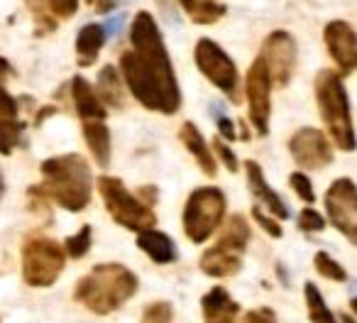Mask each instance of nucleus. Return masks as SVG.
Segmentation results:
<instances>
[{
	"label": "nucleus",
	"mask_w": 357,
	"mask_h": 323,
	"mask_svg": "<svg viewBox=\"0 0 357 323\" xmlns=\"http://www.w3.org/2000/svg\"><path fill=\"white\" fill-rule=\"evenodd\" d=\"M211 113H213V120H215V125H218V133L223 135L225 140H235V137H238V133H235L233 120H230L228 115H225L223 110L218 108V103L211 105Z\"/></svg>",
	"instance_id": "36"
},
{
	"label": "nucleus",
	"mask_w": 357,
	"mask_h": 323,
	"mask_svg": "<svg viewBox=\"0 0 357 323\" xmlns=\"http://www.w3.org/2000/svg\"><path fill=\"white\" fill-rule=\"evenodd\" d=\"M125 25V15H115V17H110L108 22H105V37H113V35H118L120 32V27Z\"/></svg>",
	"instance_id": "40"
},
{
	"label": "nucleus",
	"mask_w": 357,
	"mask_h": 323,
	"mask_svg": "<svg viewBox=\"0 0 357 323\" xmlns=\"http://www.w3.org/2000/svg\"><path fill=\"white\" fill-rule=\"evenodd\" d=\"M132 50L120 54V76L139 105L154 113L174 115L181 108V89L157 22L139 10L130 27Z\"/></svg>",
	"instance_id": "1"
},
{
	"label": "nucleus",
	"mask_w": 357,
	"mask_h": 323,
	"mask_svg": "<svg viewBox=\"0 0 357 323\" xmlns=\"http://www.w3.org/2000/svg\"><path fill=\"white\" fill-rule=\"evenodd\" d=\"M178 137H181L184 147L189 149L191 154H194L196 165H199L201 170L206 172V174H208V176L218 174V165H215L213 152L208 149V144H206L204 135L199 133V128H196L194 123H184V125H181V130H178Z\"/></svg>",
	"instance_id": "18"
},
{
	"label": "nucleus",
	"mask_w": 357,
	"mask_h": 323,
	"mask_svg": "<svg viewBox=\"0 0 357 323\" xmlns=\"http://www.w3.org/2000/svg\"><path fill=\"white\" fill-rule=\"evenodd\" d=\"M298 228H301L303 233H318V230L326 228V218H323L318 211L303 209L301 216H298Z\"/></svg>",
	"instance_id": "33"
},
{
	"label": "nucleus",
	"mask_w": 357,
	"mask_h": 323,
	"mask_svg": "<svg viewBox=\"0 0 357 323\" xmlns=\"http://www.w3.org/2000/svg\"><path fill=\"white\" fill-rule=\"evenodd\" d=\"M316 89V103L323 123H326L328 135L342 152L357 149V135L350 115V100L342 84V76L333 69H321L313 81Z\"/></svg>",
	"instance_id": "4"
},
{
	"label": "nucleus",
	"mask_w": 357,
	"mask_h": 323,
	"mask_svg": "<svg viewBox=\"0 0 357 323\" xmlns=\"http://www.w3.org/2000/svg\"><path fill=\"white\" fill-rule=\"evenodd\" d=\"M25 6L32 10L35 15V35L42 37L47 32H54L56 30V20L52 17V13L47 10V0H25Z\"/></svg>",
	"instance_id": "28"
},
{
	"label": "nucleus",
	"mask_w": 357,
	"mask_h": 323,
	"mask_svg": "<svg viewBox=\"0 0 357 323\" xmlns=\"http://www.w3.org/2000/svg\"><path fill=\"white\" fill-rule=\"evenodd\" d=\"M137 292V277L125 264H96L74 289V299L89 311L105 316L123 306Z\"/></svg>",
	"instance_id": "3"
},
{
	"label": "nucleus",
	"mask_w": 357,
	"mask_h": 323,
	"mask_svg": "<svg viewBox=\"0 0 357 323\" xmlns=\"http://www.w3.org/2000/svg\"><path fill=\"white\" fill-rule=\"evenodd\" d=\"M105 30L103 25H84L79 30V37H76V54H79V66H93L96 59H98L100 47L105 45Z\"/></svg>",
	"instance_id": "20"
},
{
	"label": "nucleus",
	"mask_w": 357,
	"mask_h": 323,
	"mask_svg": "<svg viewBox=\"0 0 357 323\" xmlns=\"http://www.w3.org/2000/svg\"><path fill=\"white\" fill-rule=\"evenodd\" d=\"M225 194L215 186H201L184 206V233L191 243H204L218 230L225 216Z\"/></svg>",
	"instance_id": "7"
},
{
	"label": "nucleus",
	"mask_w": 357,
	"mask_h": 323,
	"mask_svg": "<svg viewBox=\"0 0 357 323\" xmlns=\"http://www.w3.org/2000/svg\"><path fill=\"white\" fill-rule=\"evenodd\" d=\"M289 184H291V189L296 191L298 199H303L306 204H313V201H316L313 184H311V179H308L306 174H301V172H294V174L289 176Z\"/></svg>",
	"instance_id": "32"
},
{
	"label": "nucleus",
	"mask_w": 357,
	"mask_h": 323,
	"mask_svg": "<svg viewBox=\"0 0 357 323\" xmlns=\"http://www.w3.org/2000/svg\"><path fill=\"white\" fill-rule=\"evenodd\" d=\"M13 74V66L0 57V120H13L17 115V100L6 91V79H10Z\"/></svg>",
	"instance_id": "26"
},
{
	"label": "nucleus",
	"mask_w": 357,
	"mask_h": 323,
	"mask_svg": "<svg viewBox=\"0 0 357 323\" xmlns=\"http://www.w3.org/2000/svg\"><path fill=\"white\" fill-rule=\"evenodd\" d=\"M326 213L331 218V223L350 240L352 245H357V186L352 179L342 176L335 179L326 191Z\"/></svg>",
	"instance_id": "9"
},
{
	"label": "nucleus",
	"mask_w": 357,
	"mask_h": 323,
	"mask_svg": "<svg viewBox=\"0 0 357 323\" xmlns=\"http://www.w3.org/2000/svg\"><path fill=\"white\" fill-rule=\"evenodd\" d=\"M194 59L199 71L215 86L218 91H223L225 96H230L233 103H240L238 96V84H240V74L235 61L228 57V52L220 45H215L213 40L204 37V40L196 42L194 50Z\"/></svg>",
	"instance_id": "8"
},
{
	"label": "nucleus",
	"mask_w": 357,
	"mask_h": 323,
	"mask_svg": "<svg viewBox=\"0 0 357 323\" xmlns=\"http://www.w3.org/2000/svg\"><path fill=\"white\" fill-rule=\"evenodd\" d=\"M289 152L301 170L316 172L333 162V147L328 137L316 128H301L289 140Z\"/></svg>",
	"instance_id": "12"
},
{
	"label": "nucleus",
	"mask_w": 357,
	"mask_h": 323,
	"mask_svg": "<svg viewBox=\"0 0 357 323\" xmlns=\"http://www.w3.org/2000/svg\"><path fill=\"white\" fill-rule=\"evenodd\" d=\"M172 303L169 301H157L152 306L144 308L142 313V323H172Z\"/></svg>",
	"instance_id": "31"
},
{
	"label": "nucleus",
	"mask_w": 357,
	"mask_h": 323,
	"mask_svg": "<svg viewBox=\"0 0 357 323\" xmlns=\"http://www.w3.org/2000/svg\"><path fill=\"white\" fill-rule=\"evenodd\" d=\"M22 130H25V125L20 120H0V154H6V157L13 154V149L17 147L22 137Z\"/></svg>",
	"instance_id": "27"
},
{
	"label": "nucleus",
	"mask_w": 357,
	"mask_h": 323,
	"mask_svg": "<svg viewBox=\"0 0 357 323\" xmlns=\"http://www.w3.org/2000/svg\"><path fill=\"white\" fill-rule=\"evenodd\" d=\"M98 191L103 196V204L108 209L110 218L118 225L135 230V233H144V230L154 228V223H157L154 211L144 201H139L135 194H130L120 179L103 174L98 179Z\"/></svg>",
	"instance_id": "5"
},
{
	"label": "nucleus",
	"mask_w": 357,
	"mask_h": 323,
	"mask_svg": "<svg viewBox=\"0 0 357 323\" xmlns=\"http://www.w3.org/2000/svg\"><path fill=\"white\" fill-rule=\"evenodd\" d=\"M303 294H306V306H308V318H311V323H337L335 313H333L331 308H328V303L323 301L316 284L306 282Z\"/></svg>",
	"instance_id": "25"
},
{
	"label": "nucleus",
	"mask_w": 357,
	"mask_h": 323,
	"mask_svg": "<svg viewBox=\"0 0 357 323\" xmlns=\"http://www.w3.org/2000/svg\"><path fill=\"white\" fill-rule=\"evenodd\" d=\"M89 6H96V10L98 13H108L110 8L115 6V0H86Z\"/></svg>",
	"instance_id": "41"
},
{
	"label": "nucleus",
	"mask_w": 357,
	"mask_h": 323,
	"mask_svg": "<svg viewBox=\"0 0 357 323\" xmlns=\"http://www.w3.org/2000/svg\"><path fill=\"white\" fill-rule=\"evenodd\" d=\"M245 96L250 103V120L259 135H269V113H272V79L264 61L255 59L245 76Z\"/></svg>",
	"instance_id": "10"
},
{
	"label": "nucleus",
	"mask_w": 357,
	"mask_h": 323,
	"mask_svg": "<svg viewBox=\"0 0 357 323\" xmlns=\"http://www.w3.org/2000/svg\"><path fill=\"white\" fill-rule=\"evenodd\" d=\"M213 152L218 154V159H220V162H223V167L230 172V174H238V172H240V162H238V157H235V152H233V149H230L228 144H225L220 137L213 142Z\"/></svg>",
	"instance_id": "34"
},
{
	"label": "nucleus",
	"mask_w": 357,
	"mask_h": 323,
	"mask_svg": "<svg viewBox=\"0 0 357 323\" xmlns=\"http://www.w3.org/2000/svg\"><path fill=\"white\" fill-rule=\"evenodd\" d=\"M340 318H342V323H355L352 321V316H347V313H340Z\"/></svg>",
	"instance_id": "44"
},
{
	"label": "nucleus",
	"mask_w": 357,
	"mask_h": 323,
	"mask_svg": "<svg viewBox=\"0 0 357 323\" xmlns=\"http://www.w3.org/2000/svg\"><path fill=\"white\" fill-rule=\"evenodd\" d=\"M199 264L208 277H233V274H238L240 267H243V257L230 253V250L220 248V245H213V248H208L201 255Z\"/></svg>",
	"instance_id": "19"
},
{
	"label": "nucleus",
	"mask_w": 357,
	"mask_h": 323,
	"mask_svg": "<svg viewBox=\"0 0 357 323\" xmlns=\"http://www.w3.org/2000/svg\"><path fill=\"white\" fill-rule=\"evenodd\" d=\"M84 140L93 154L96 165L105 170L110 165V130L105 128V123H100V120L84 123Z\"/></svg>",
	"instance_id": "22"
},
{
	"label": "nucleus",
	"mask_w": 357,
	"mask_h": 323,
	"mask_svg": "<svg viewBox=\"0 0 357 323\" xmlns=\"http://www.w3.org/2000/svg\"><path fill=\"white\" fill-rule=\"evenodd\" d=\"M154 3H157L159 13L167 17V22L176 25V0H154Z\"/></svg>",
	"instance_id": "39"
},
{
	"label": "nucleus",
	"mask_w": 357,
	"mask_h": 323,
	"mask_svg": "<svg viewBox=\"0 0 357 323\" xmlns=\"http://www.w3.org/2000/svg\"><path fill=\"white\" fill-rule=\"evenodd\" d=\"M250 235L252 233H250L248 220H245L243 216H230L228 223H225V228H223V233H220L218 245L225 250H230V253H235V255H243L245 248H248V243H250Z\"/></svg>",
	"instance_id": "23"
},
{
	"label": "nucleus",
	"mask_w": 357,
	"mask_h": 323,
	"mask_svg": "<svg viewBox=\"0 0 357 323\" xmlns=\"http://www.w3.org/2000/svg\"><path fill=\"white\" fill-rule=\"evenodd\" d=\"M137 248L157 264H172V262H176V257H178L174 240L169 238L167 233H159V230H154V228L137 235Z\"/></svg>",
	"instance_id": "17"
},
{
	"label": "nucleus",
	"mask_w": 357,
	"mask_h": 323,
	"mask_svg": "<svg viewBox=\"0 0 357 323\" xmlns=\"http://www.w3.org/2000/svg\"><path fill=\"white\" fill-rule=\"evenodd\" d=\"M137 194L142 196V199L147 196V206H149V209H152V204L157 201V189H154V186H142V189H139Z\"/></svg>",
	"instance_id": "42"
},
{
	"label": "nucleus",
	"mask_w": 357,
	"mask_h": 323,
	"mask_svg": "<svg viewBox=\"0 0 357 323\" xmlns=\"http://www.w3.org/2000/svg\"><path fill=\"white\" fill-rule=\"evenodd\" d=\"M201 311H204V323H235L240 306L223 287H213L201 299Z\"/></svg>",
	"instance_id": "15"
},
{
	"label": "nucleus",
	"mask_w": 357,
	"mask_h": 323,
	"mask_svg": "<svg viewBox=\"0 0 357 323\" xmlns=\"http://www.w3.org/2000/svg\"><path fill=\"white\" fill-rule=\"evenodd\" d=\"M178 6L196 25H213L225 15V6L218 0H178Z\"/></svg>",
	"instance_id": "24"
},
{
	"label": "nucleus",
	"mask_w": 357,
	"mask_h": 323,
	"mask_svg": "<svg viewBox=\"0 0 357 323\" xmlns=\"http://www.w3.org/2000/svg\"><path fill=\"white\" fill-rule=\"evenodd\" d=\"M243 323H277V313L269 306L252 308V311H248L243 316Z\"/></svg>",
	"instance_id": "38"
},
{
	"label": "nucleus",
	"mask_w": 357,
	"mask_h": 323,
	"mask_svg": "<svg viewBox=\"0 0 357 323\" xmlns=\"http://www.w3.org/2000/svg\"><path fill=\"white\" fill-rule=\"evenodd\" d=\"M252 216H255V220L259 223V228L267 230L272 238H282V223H279V220H274L272 216L262 213V209H259V206H255V209H252Z\"/></svg>",
	"instance_id": "37"
},
{
	"label": "nucleus",
	"mask_w": 357,
	"mask_h": 323,
	"mask_svg": "<svg viewBox=\"0 0 357 323\" xmlns=\"http://www.w3.org/2000/svg\"><path fill=\"white\" fill-rule=\"evenodd\" d=\"M3 191H6V179H3V170H0V199H3Z\"/></svg>",
	"instance_id": "43"
},
{
	"label": "nucleus",
	"mask_w": 357,
	"mask_h": 323,
	"mask_svg": "<svg viewBox=\"0 0 357 323\" xmlns=\"http://www.w3.org/2000/svg\"><path fill=\"white\" fill-rule=\"evenodd\" d=\"M66 253L56 240L30 235L22 245V277L30 287H50L59 279Z\"/></svg>",
	"instance_id": "6"
},
{
	"label": "nucleus",
	"mask_w": 357,
	"mask_h": 323,
	"mask_svg": "<svg viewBox=\"0 0 357 323\" xmlns=\"http://www.w3.org/2000/svg\"><path fill=\"white\" fill-rule=\"evenodd\" d=\"M47 8H50L52 15L61 17V20H69L79 10V0H47Z\"/></svg>",
	"instance_id": "35"
},
{
	"label": "nucleus",
	"mask_w": 357,
	"mask_h": 323,
	"mask_svg": "<svg viewBox=\"0 0 357 323\" xmlns=\"http://www.w3.org/2000/svg\"><path fill=\"white\" fill-rule=\"evenodd\" d=\"M313 267H316V272L321 274V277L331 279V282H345L347 279L345 267H340V262H335L328 253H316Z\"/></svg>",
	"instance_id": "29"
},
{
	"label": "nucleus",
	"mask_w": 357,
	"mask_h": 323,
	"mask_svg": "<svg viewBox=\"0 0 357 323\" xmlns=\"http://www.w3.org/2000/svg\"><path fill=\"white\" fill-rule=\"evenodd\" d=\"M350 308H352V311L357 313V296H355V299H352V301H350Z\"/></svg>",
	"instance_id": "45"
},
{
	"label": "nucleus",
	"mask_w": 357,
	"mask_h": 323,
	"mask_svg": "<svg viewBox=\"0 0 357 323\" xmlns=\"http://www.w3.org/2000/svg\"><path fill=\"white\" fill-rule=\"evenodd\" d=\"M323 40H326L328 54L340 69V76H347L357 66V32L350 22L345 20H333L323 30Z\"/></svg>",
	"instance_id": "13"
},
{
	"label": "nucleus",
	"mask_w": 357,
	"mask_h": 323,
	"mask_svg": "<svg viewBox=\"0 0 357 323\" xmlns=\"http://www.w3.org/2000/svg\"><path fill=\"white\" fill-rule=\"evenodd\" d=\"M91 235H93L91 225H84V228H81L76 235L66 238L64 253L69 255V257H74V260H81V257H84V255L91 250Z\"/></svg>",
	"instance_id": "30"
},
{
	"label": "nucleus",
	"mask_w": 357,
	"mask_h": 323,
	"mask_svg": "<svg viewBox=\"0 0 357 323\" xmlns=\"http://www.w3.org/2000/svg\"><path fill=\"white\" fill-rule=\"evenodd\" d=\"M42 181L40 186H32L30 196L37 199H50L59 204L61 209L79 213L91 204V167L81 154H61V157H50L42 162Z\"/></svg>",
	"instance_id": "2"
},
{
	"label": "nucleus",
	"mask_w": 357,
	"mask_h": 323,
	"mask_svg": "<svg viewBox=\"0 0 357 323\" xmlns=\"http://www.w3.org/2000/svg\"><path fill=\"white\" fill-rule=\"evenodd\" d=\"M245 172H248V184H250V191H252V194L257 196V199L262 201L264 206H267L269 213H272L274 218L287 220V218H289V206L284 204L282 196H279L277 191H274L272 186L267 184V179H264L262 167H259L257 162H252V159H248V162H245Z\"/></svg>",
	"instance_id": "14"
},
{
	"label": "nucleus",
	"mask_w": 357,
	"mask_h": 323,
	"mask_svg": "<svg viewBox=\"0 0 357 323\" xmlns=\"http://www.w3.org/2000/svg\"><path fill=\"white\" fill-rule=\"evenodd\" d=\"M259 59L264 61L269 71V79L277 86H289L294 76V66H296V40L291 32L287 30H274L264 40Z\"/></svg>",
	"instance_id": "11"
},
{
	"label": "nucleus",
	"mask_w": 357,
	"mask_h": 323,
	"mask_svg": "<svg viewBox=\"0 0 357 323\" xmlns=\"http://www.w3.org/2000/svg\"><path fill=\"white\" fill-rule=\"evenodd\" d=\"M71 98H74L76 113L84 123L89 120H105V105L100 103V98L96 96L93 86L84 79V76H74L71 79Z\"/></svg>",
	"instance_id": "16"
},
{
	"label": "nucleus",
	"mask_w": 357,
	"mask_h": 323,
	"mask_svg": "<svg viewBox=\"0 0 357 323\" xmlns=\"http://www.w3.org/2000/svg\"><path fill=\"white\" fill-rule=\"evenodd\" d=\"M96 96L100 98L103 105L110 108H123L125 105V86H123V76L118 74L115 66H103L98 74V86H96Z\"/></svg>",
	"instance_id": "21"
}]
</instances>
